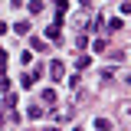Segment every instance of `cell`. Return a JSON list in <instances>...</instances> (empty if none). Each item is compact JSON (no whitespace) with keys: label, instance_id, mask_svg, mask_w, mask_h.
I'll list each match as a JSON object with an SVG mask.
<instances>
[{"label":"cell","instance_id":"obj_1","mask_svg":"<svg viewBox=\"0 0 131 131\" xmlns=\"http://www.w3.org/2000/svg\"><path fill=\"white\" fill-rule=\"evenodd\" d=\"M49 75H52V82H66L62 75H66V62L62 59H52L49 62Z\"/></svg>","mask_w":131,"mask_h":131},{"label":"cell","instance_id":"obj_2","mask_svg":"<svg viewBox=\"0 0 131 131\" xmlns=\"http://www.w3.org/2000/svg\"><path fill=\"white\" fill-rule=\"evenodd\" d=\"M59 26H62L59 20H52V23L46 26V36H49V39H59V36H62V30H59Z\"/></svg>","mask_w":131,"mask_h":131},{"label":"cell","instance_id":"obj_3","mask_svg":"<svg viewBox=\"0 0 131 131\" xmlns=\"http://www.w3.org/2000/svg\"><path fill=\"white\" fill-rule=\"evenodd\" d=\"M13 33L26 36V33H30V20H20V23H13Z\"/></svg>","mask_w":131,"mask_h":131},{"label":"cell","instance_id":"obj_4","mask_svg":"<svg viewBox=\"0 0 131 131\" xmlns=\"http://www.w3.org/2000/svg\"><path fill=\"white\" fill-rule=\"evenodd\" d=\"M33 82H36L33 72H23V75H20V85H23V89H33Z\"/></svg>","mask_w":131,"mask_h":131},{"label":"cell","instance_id":"obj_5","mask_svg":"<svg viewBox=\"0 0 131 131\" xmlns=\"http://www.w3.org/2000/svg\"><path fill=\"white\" fill-rule=\"evenodd\" d=\"M121 26H125V20H118V16H115L112 23H108V26H102V30H108V33H118Z\"/></svg>","mask_w":131,"mask_h":131},{"label":"cell","instance_id":"obj_6","mask_svg":"<svg viewBox=\"0 0 131 131\" xmlns=\"http://www.w3.org/2000/svg\"><path fill=\"white\" fill-rule=\"evenodd\" d=\"M30 46H33V49H39V52H46V49H49V46H46V39H39V36H33Z\"/></svg>","mask_w":131,"mask_h":131},{"label":"cell","instance_id":"obj_7","mask_svg":"<svg viewBox=\"0 0 131 131\" xmlns=\"http://www.w3.org/2000/svg\"><path fill=\"white\" fill-rule=\"evenodd\" d=\"M39 98H43L46 105H52V102H56V92H52V89H43V92H39Z\"/></svg>","mask_w":131,"mask_h":131},{"label":"cell","instance_id":"obj_8","mask_svg":"<svg viewBox=\"0 0 131 131\" xmlns=\"http://www.w3.org/2000/svg\"><path fill=\"white\" fill-rule=\"evenodd\" d=\"M95 128L98 131H112V121H108V118H95Z\"/></svg>","mask_w":131,"mask_h":131},{"label":"cell","instance_id":"obj_9","mask_svg":"<svg viewBox=\"0 0 131 131\" xmlns=\"http://www.w3.org/2000/svg\"><path fill=\"white\" fill-rule=\"evenodd\" d=\"M0 75H7V49L0 46Z\"/></svg>","mask_w":131,"mask_h":131},{"label":"cell","instance_id":"obj_10","mask_svg":"<svg viewBox=\"0 0 131 131\" xmlns=\"http://www.w3.org/2000/svg\"><path fill=\"white\" fill-rule=\"evenodd\" d=\"M75 66H79V69H89V66H92V56H79Z\"/></svg>","mask_w":131,"mask_h":131},{"label":"cell","instance_id":"obj_11","mask_svg":"<svg viewBox=\"0 0 131 131\" xmlns=\"http://www.w3.org/2000/svg\"><path fill=\"white\" fill-rule=\"evenodd\" d=\"M20 62H23V66L33 62V52H30V49H23V52H20Z\"/></svg>","mask_w":131,"mask_h":131},{"label":"cell","instance_id":"obj_12","mask_svg":"<svg viewBox=\"0 0 131 131\" xmlns=\"http://www.w3.org/2000/svg\"><path fill=\"white\" fill-rule=\"evenodd\" d=\"M3 105H7V108H16V105H20V98H16V92H13V95H7V102H3Z\"/></svg>","mask_w":131,"mask_h":131},{"label":"cell","instance_id":"obj_13","mask_svg":"<svg viewBox=\"0 0 131 131\" xmlns=\"http://www.w3.org/2000/svg\"><path fill=\"white\" fill-rule=\"evenodd\" d=\"M43 7H46V3H43V0H33V3H30V13H39V10H43Z\"/></svg>","mask_w":131,"mask_h":131},{"label":"cell","instance_id":"obj_14","mask_svg":"<svg viewBox=\"0 0 131 131\" xmlns=\"http://www.w3.org/2000/svg\"><path fill=\"white\" fill-rule=\"evenodd\" d=\"M92 52H105V39H95L92 43Z\"/></svg>","mask_w":131,"mask_h":131},{"label":"cell","instance_id":"obj_15","mask_svg":"<svg viewBox=\"0 0 131 131\" xmlns=\"http://www.w3.org/2000/svg\"><path fill=\"white\" fill-rule=\"evenodd\" d=\"M7 30H10V26H7V23H3V20H0V36H3V33H7Z\"/></svg>","mask_w":131,"mask_h":131},{"label":"cell","instance_id":"obj_16","mask_svg":"<svg viewBox=\"0 0 131 131\" xmlns=\"http://www.w3.org/2000/svg\"><path fill=\"white\" fill-rule=\"evenodd\" d=\"M10 7H23V0H10Z\"/></svg>","mask_w":131,"mask_h":131},{"label":"cell","instance_id":"obj_17","mask_svg":"<svg viewBox=\"0 0 131 131\" xmlns=\"http://www.w3.org/2000/svg\"><path fill=\"white\" fill-rule=\"evenodd\" d=\"M72 131H82V128H72Z\"/></svg>","mask_w":131,"mask_h":131}]
</instances>
